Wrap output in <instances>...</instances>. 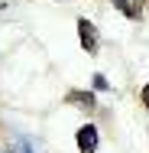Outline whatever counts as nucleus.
I'll use <instances>...</instances> for the list:
<instances>
[{"label": "nucleus", "mask_w": 149, "mask_h": 153, "mask_svg": "<svg viewBox=\"0 0 149 153\" xmlns=\"http://www.w3.org/2000/svg\"><path fill=\"white\" fill-rule=\"evenodd\" d=\"M114 7H117L126 20H139V13H143L146 0H114Z\"/></svg>", "instance_id": "obj_3"}, {"label": "nucleus", "mask_w": 149, "mask_h": 153, "mask_svg": "<svg viewBox=\"0 0 149 153\" xmlns=\"http://www.w3.org/2000/svg\"><path fill=\"white\" fill-rule=\"evenodd\" d=\"M146 10H149V0H146Z\"/></svg>", "instance_id": "obj_7"}, {"label": "nucleus", "mask_w": 149, "mask_h": 153, "mask_svg": "<svg viewBox=\"0 0 149 153\" xmlns=\"http://www.w3.org/2000/svg\"><path fill=\"white\" fill-rule=\"evenodd\" d=\"M139 98H143V104H146V111H149V85H143V94Z\"/></svg>", "instance_id": "obj_5"}, {"label": "nucleus", "mask_w": 149, "mask_h": 153, "mask_svg": "<svg viewBox=\"0 0 149 153\" xmlns=\"http://www.w3.org/2000/svg\"><path fill=\"white\" fill-rule=\"evenodd\" d=\"M75 140H78V150L81 153H94L97 150V127H94V124H84Z\"/></svg>", "instance_id": "obj_2"}, {"label": "nucleus", "mask_w": 149, "mask_h": 153, "mask_svg": "<svg viewBox=\"0 0 149 153\" xmlns=\"http://www.w3.org/2000/svg\"><path fill=\"white\" fill-rule=\"evenodd\" d=\"M68 101L78 104V108H88V111L97 108V101H94V94H91V91H71V94H68Z\"/></svg>", "instance_id": "obj_4"}, {"label": "nucleus", "mask_w": 149, "mask_h": 153, "mask_svg": "<svg viewBox=\"0 0 149 153\" xmlns=\"http://www.w3.org/2000/svg\"><path fill=\"white\" fill-rule=\"evenodd\" d=\"M0 153H16V150H13V147H3V150H0Z\"/></svg>", "instance_id": "obj_6"}, {"label": "nucleus", "mask_w": 149, "mask_h": 153, "mask_svg": "<svg viewBox=\"0 0 149 153\" xmlns=\"http://www.w3.org/2000/svg\"><path fill=\"white\" fill-rule=\"evenodd\" d=\"M78 36H81V49L88 52V56H94L97 52V30H94V23L91 20H78Z\"/></svg>", "instance_id": "obj_1"}]
</instances>
